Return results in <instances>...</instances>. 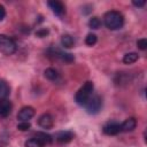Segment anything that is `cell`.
Returning a JSON list of instances; mask_svg holds the SVG:
<instances>
[{
	"label": "cell",
	"mask_w": 147,
	"mask_h": 147,
	"mask_svg": "<svg viewBox=\"0 0 147 147\" xmlns=\"http://www.w3.org/2000/svg\"><path fill=\"white\" fill-rule=\"evenodd\" d=\"M103 132L108 136H115L117 133L121 132V124L115 122V121H111V122H108L107 124H105L103 126Z\"/></svg>",
	"instance_id": "ba28073f"
},
{
	"label": "cell",
	"mask_w": 147,
	"mask_h": 147,
	"mask_svg": "<svg viewBox=\"0 0 147 147\" xmlns=\"http://www.w3.org/2000/svg\"><path fill=\"white\" fill-rule=\"evenodd\" d=\"M45 145L41 144L38 139L36 138H31V139H28L25 141V147H44Z\"/></svg>",
	"instance_id": "ac0fdd59"
},
{
	"label": "cell",
	"mask_w": 147,
	"mask_h": 147,
	"mask_svg": "<svg viewBox=\"0 0 147 147\" xmlns=\"http://www.w3.org/2000/svg\"><path fill=\"white\" fill-rule=\"evenodd\" d=\"M137 126V121L133 117H130L127 119H125L122 124H121V132H130L133 131Z\"/></svg>",
	"instance_id": "8fae6325"
},
{
	"label": "cell",
	"mask_w": 147,
	"mask_h": 147,
	"mask_svg": "<svg viewBox=\"0 0 147 147\" xmlns=\"http://www.w3.org/2000/svg\"><path fill=\"white\" fill-rule=\"evenodd\" d=\"M33 138L38 139V140H39L41 144H44V145H47V144H51V142H52V137H51L49 134L45 133V132H36V133L33 134Z\"/></svg>",
	"instance_id": "5bb4252c"
},
{
	"label": "cell",
	"mask_w": 147,
	"mask_h": 147,
	"mask_svg": "<svg viewBox=\"0 0 147 147\" xmlns=\"http://www.w3.org/2000/svg\"><path fill=\"white\" fill-rule=\"evenodd\" d=\"M132 3H133V6H136V7H144L145 3H146V1H145V0H141V1H132Z\"/></svg>",
	"instance_id": "d4e9b609"
},
{
	"label": "cell",
	"mask_w": 147,
	"mask_h": 147,
	"mask_svg": "<svg viewBox=\"0 0 147 147\" xmlns=\"http://www.w3.org/2000/svg\"><path fill=\"white\" fill-rule=\"evenodd\" d=\"M137 46L141 49V51H145L147 48V39L146 38H142V39H139L137 41Z\"/></svg>",
	"instance_id": "7402d4cb"
},
{
	"label": "cell",
	"mask_w": 147,
	"mask_h": 147,
	"mask_svg": "<svg viewBox=\"0 0 147 147\" xmlns=\"http://www.w3.org/2000/svg\"><path fill=\"white\" fill-rule=\"evenodd\" d=\"M38 124L39 126H41L42 129H46V130H49L53 127L54 125V119H53V116L51 114H42L39 119H38Z\"/></svg>",
	"instance_id": "52a82bcc"
},
{
	"label": "cell",
	"mask_w": 147,
	"mask_h": 147,
	"mask_svg": "<svg viewBox=\"0 0 147 147\" xmlns=\"http://www.w3.org/2000/svg\"><path fill=\"white\" fill-rule=\"evenodd\" d=\"M10 93V87L8 83L3 79H0V100H6Z\"/></svg>",
	"instance_id": "4fadbf2b"
},
{
	"label": "cell",
	"mask_w": 147,
	"mask_h": 147,
	"mask_svg": "<svg viewBox=\"0 0 147 147\" xmlns=\"http://www.w3.org/2000/svg\"><path fill=\"white\" fill-rule=\"evenodd\" d=\"M61 44L65 48H71L75 45V40L70 34H63L62 38H61Z\"/></svg>",
	"instance_id": "9a60e30c"
},
{
	"label": "cell",
	"mask_w": 147,
	"mask_h": 147,
	"mask_svg": "<svg viewBox=\"0 0 147 147\" xmlns=\"http://www.w3.org/2000/svg\"><path fill=\"white\" fill-rule=\"evenodd\" d=\"M88 114H98L102 108V99L100 95H92L88 101L84 105Z\"/></svg>",
	"instance_id": "277c9868"
},
{
	"label": "cell",
	"mask_w": 147,
	"mask_h": 147,
	"mask_svg": "<svg viewBox=\"0 0 147 147\" xmlns=\"http://www.w3.org/2000/svg\"><path fill=\"white\" fill-rule=\"evenodd\" d=\"M47 34H48V30H46V29H41V30H38V31L36 32V36H37V37H40V38L46 37Z\"/></svg>",
	"instance_id": "603a6c76"
},
{
	"label": "cell",
	"mask_w": 147,
	"mask_h": 147,
	"mask_svg": "<svg viewBox=\"0 0 147 147\" xmlns=\"http://www.w3.org/2000/svg\"><path fill=\"white\" fill-rule=\"evenodd\" d=\"M16 44L15 41L5 36V34H0V52L5 55H11L16 52Z\"/></svg>",
	"instance_id": "3957f363"
},
{
	"label": "cell",
	"mask_w": 147,
	"mask_h": 147,
	"mask_svg": "<svg viewBox=\"0 0 147 147\" xmlns=\"http://www.w3.org/2000/svg\"><path fill=\"white\" fill-rule=\"evenodd\" d=\"M5 16H6V9L2 5H0V21H2L5 18Z\"/></svg>",
	"instance_id": "cb8c5ba5"
},
{
	"label": "cell",
	"mask_w": 147,
	"mask_h": 147,
	"mask_svg": "<svg viewBox=\"0 0 147 147\" xmlns=\"http://www.w3.org/2000/svg\"><path fill=\"white\" fill-rule=\"evenodd\" d=\"M88 25L91 29H99L101 26V21L99 17L94 16V17H91L90 21H88Z\"/></svg>",
	"instance_id": "d6986e66"
},
{
	"label": "cell",
	"mask_w": 147,
	"mask_h": 147,
	"mask_svg": "<svg viewBox=\"0 0 147 147\" xmlns=\"http://www.w3.org/2000/svg\"><path fill=\"white\" fill-rule=\"evenodd\" d=\"M47 5L49 6V8L52 9V11L57 15V16H62L64 13H65V7L64 5L61 2V1H57V0H52V1H48Z\"/></svg>",
	"instance_id": "9c48e42d"
},
{
	"label": "cell",
	"mask_w": 147,
	"mask_h": 147,
	"mask_svg": "<svg viewBox=\"0 0 147 147\" xmlns=\"http://www.w3.org/2000/svg\"><path fill=\"white\" fill-rule=\"evenodd\" d=\"M93 88H94V85L92 82H86L76 93L75 95V100L78 105H82L84 106L88 99L92 96V92H93Z\"/></svg>",
	"instance_id": "7a4b0ae2"
},
{
	"label": "cell",
	"mask_w": 147,
	"mask_h": 147,
	"mask_svg": "<svg viewBox=\"0 0 147 147\" xmlns=\"http://www.w3.org/2000/svg\"><path fill=\"white\" fill-rule=\"evenodd\" d=\"M36 111L32 107L30 106H26V107H23L18 114H17V118L21 121V122H29V119H31L33 116H34Z\"/></svg>",
	"instance_id": "8992f818"
},
{
	"label": "cell",
	"mask_w": 147,
	"mask_h": 147,
	"mask_svg": "<svg viewBox=\"0 0 147 147\" xmlns=\"http://www.w3.org/2000/svg\"><path fill=\"white\" fill-rule=\"evenodd\" d=\"M75 134L71 132V131H60L55 134V139L57 142L60 144H67V142H70L72 139H74Z\"/></svg>",
	"instance_id": "30bf717a"
},
{
	"label": "cell",
	"mask_w": 147,
	"mask_h": 147,
	"mask_svg": "<svg viewBox=\"0 0 147 147\" xmlns=\"http://www.w3.org/2000/svg\"><path fill=\"white\" fill-rule=\"evenodd\" d=\"M138 54L137 53H134V52H131V53H127V54H125L124 55V57H123V62L125 63V64H132V63H134L137 60H138Z\"/></svg>",
	"instance_id": "2e32d148"
},
{
	"label": "cell",
	"mask_w": 147,
	"mask_h": 147,
	"mask_svg": "<svg viewBox=\"0 0 147 147\" xmlns=\"http://www.w3.org/2000/svg\"><path fill=\"white\" fill-rule=\"evenodd\" d=\"M11 102L9 100H0V116H7L11 111Z\"/></svg>",
	"instance_id": "7c38bea8"
},
{
	"label": "cell",
	"mask_w": 147,
	"mask_h": 147,
	"mask_svg": "<svg viewBox=\"0 0 147 147\" xmlns=\"http://www.w3.org/2000/svg\"><path fill=\"white\" fill-rule=\"evenodd\" d=\"M47 53H48L49 56H53V57H55V59H59V60H61V61H63V62H65V63H71V62H74V60H75V57H74L72 54H70V53H64V52L60 51L59 48L52 47V48H49V49L47 51Z\"/></svg>",
	"instance_id": "5b68a950"
},
{
	"label": "cell",
	"mask_w": 147,
	"mask_h": 147,
	"mask_svg": "<svg viewBox=\"0 0 147 147\" xmlns=\"http://www.w3.org/2000/svg\"><path fill=\"white\" fill-rule=\"evenodd\" d=\"M96 40H98V38H96V36L94 33H88L86 36V38H85V42L88 46H93L94 44H96Z\"/></svg>",
	"instance_id": "ffe728a7"
},
{
	"label": "cell",
	"mask_w": 147,
	"mask_h": 147,
	"mask_svg": "<svg viewBox=\"0 0 147 147\" xmlns=\"http://www.w3.org/2000/svg\"><path fill=\"white\" fill-rule=\"evenodd\" d=\"M30 127H31V125H30L29 122H21V123L17 124V129L20 131H28Z\"/></svg>",
	"instance_id": "44dd1931"
},
{
	"label": "cell",
	"mask_w": 147,
	"mask_h": 147,
	"mask_svg": "<svg viewBox=\"0 0 147 147\" xmlns=\"http://www.w3.org/2000/svg\"><path fill=\"white\" fill-rule=\"evenodd\" d=\"M44 75H45V77H46L47 79H49V80H55V79L59 78V72H57L55 69H53V68H47V69L44 71Z\"/></svg>",
	"instance_id": "e0dca14e"
},
{
	"label": "cell",
	"mask_w": 147,
	"mask_h": 147,
	"mask_svg": "<svg viewBox=\"0 0 147 147\" xmlns=\"http://www.w3.org/2000/svg\"><path fill=\"white\" fill-rule=\"evenodd\" d=\"M103 23L109 30H118L124 24L123 15L117 10L107 11L103 16Z\"/></svg>",
	"instance_id": "6da1fadb"
}]
</instances>
